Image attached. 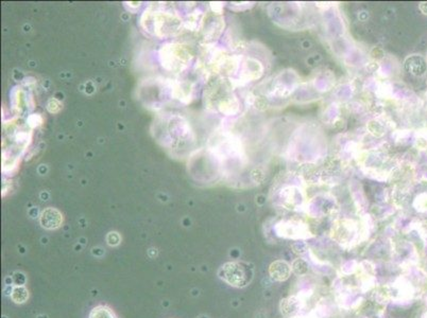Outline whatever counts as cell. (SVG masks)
<instances>
[{"instance_id":"d6986e66","label":"cell","mask_w":427,"mask_h":318,"mask_svg":"<svg viewBox=\"0 0 427 318\" xmlns=\"http://www.w3.org/2000/svg\"><path fill=\"white\" fill-rule=\"evenodd\" d=\"M420 9L424 14L427 15V3H422L420 6Z\"/></svg>"},{"instance_id":"ac0fdd59","label":"cell","mask_w":427,"mask_h":318,"mask_svg":"<svg viewBox=\"0 0 427 318\" xmlns=\"http://www.w3.org/2000/svg\"><path fill=\"white\" fill-rule=\"evenodd\" d=\"M211 7L213 8V11L214 12H216V13H220V11H221V8H222V4H220V3H212L211 4Z\"/></svg>"},{"instance_id":"e0dca14e","label":"cell","mask_w":427,"mask_h":318,"mask_svg":"<svg viewBox=\"0 0 427 318\" xmlns=\"http://www.w3.org/2000/svg\"><path fill=\"white\" fill-rule=\"evenodd\" d=\"M140 5H141V3H125V6L128 8L129 7V10L130 11H134L133 9H138L139 7H140Z\"/></svg>"},{"instance_id":"4fadbf2b","label":"cell","mask_w":427,"mask_h":318,"mask_svg":"<svg viewBox=\"0 0 427 318\" xmlns=\"http://www.w3.org/2000/svg\"><path fill=\"white\" fill-rule=\"evenodd\" d=\"M91 318H115L110 309L106 307H97L91 313Z\"/></svg>"},{"instance_id":"6da1fadb","label":"cell","mask_w":427,"mask_h":318,"mask_svg":"<svg viewBox=\"0 0 427 318\" xmlns=\"http://www.w3.org/2000/svg\"><path fill=\"white\" fill-rule=\"evenodd\" d=\"M154 138L174 152H185L195 143V134L187 121L179 115L159 117L154 122Z\"/></svg>"},{"instance_id":"2e32d148","label":"cell","mask_w":427,"mask_h":318,"mask_svg":"<svg viewBox=\"0 0 427 318\" xmlns=\"http://www.w3.org/2000/svg\"><path fill=\"white\" fill-rule=\"evenodd\" d=\"M108 244L111 246H116L120 243V237L117 232H110L107 237Z\"/></svg>"},{"instance_id":"52a82bcc","label":"cell","mask_w":427,"mask_h":318,"mask_svg":"<svg viewBox=\"0 0 427 318\" xmlns=\"http://www.w3.org/2000/svg\"><path fill=\"white\" fill-rule=\"evenodd\" d=\"M39 222L45 229H56L63 223V215L55 208H47L40 214Z\"/></svg>"},{"instance_id":"7a4b0ae2","label":"cell","mask_w":427,"mask_h":318,"mask_svg":"<svg viewBox=\"0 0 427 318\" xmlns=\"http://www.w3.org/2000/svg\"><path fill=\"white\" fill-rule=\"evenodd\" d=\"M183 22L179 13L159 4L150 5L140 16V26L145 31L160 39L180 34L184 27Z\"/></svg>"},{"instance_id":"5bb4252c","label":"cell","mask_w":427,"mask_h":318,"mask_svg":"<svg viewBox=\"0 0 427 318\" xmlns=\"http://www.w3.org/2000/svg\"><path fill=\"white\" fill-rule=\"evenodd\" d=\"M27 123H28V126L30 129H35V128L39 126L43 123V117L38 114L30 115L28 117Z\"/></svg>"},{"instance_id":"5b68a950","label":"cell","mask_w":427,"mask_h":318,"mask_svg":"<svg viewBox=\"0 0 427 318\" xmlns=\"http://www.w3.org/2000/svg\"><path fill=\"white\" fill-rule=\"evenodd\" d=\"M172 99L179 100L183 104H188L194 98L195 85L186 80H171Z\"/></svg>"},{"instance_id":"7c38bea8","label":"cell","mask_w":427,"mask_h":318,"mask_svg":"<svg viewBox=\"0 0 427 318\" xmlns=\"http://www.w3.org/2000/svg\"><path fill=\"white\" fill-rule=\"evenodd\" d=\"M11 297L13 301L16 302V304H23V302H25L28 299L29 294L24 286H17L13 290Z\"/></svg>"},{"instance_id":"3957f363","label":"cell","mask_w":427,"mask_h":318,"mask_svg":"<svg viewBox=\"0 0 427 318\" xmlns=\"http://www.w3.org/2000/svg\"><path fill=\"white\" fill-rule=\"evenodd\" d=\"M194 54L186 45L180 43H168L158 50L160 66L166 71L179 74L184 72L190 65Z\"/></svg>"},{"instance_id":"8fae6325","label":"cell","mask_w":427,"mask_h":318,"mask_svg":"<svg viewBox=\"0 0 427 318\" xmlns=\"http://www.w3.org/2000/svg\"><path fill=\"white\" fill-rule=\"evenodd\" d=\"M410 70L411 73H414L416 75H423L426 71V64L424 62V59L421 58L420 56H415V57H411L410 59Z\"/></svg>"},{"instance_id":"8992f818","label":"cell","mask_w":427,"mask_h":318,"mask_svg":"<svg viewBox=\"0 0 427 318\" xmlns=\"http://www.w3.org/2000/svg\"><path fill=\"white\" fill-rule=\"evenodd\" d=\"M11 103L13 111L16 114H23L24 112L30 111L34 108L32 96L28 95L26 90L21 87H16L12 90Z\"/></svg>"},{"instance_id":"9c48e42d","label":"cell","mask_w":427,"mask_h":318,"mask_svg":"<svg viewBox=\"0 0 427 318\" xmlns=\"http://www.w3.org/2000/svg\"><path fill=\"white\" fill-rule=\"evenodd\" d=\"M290 267L289 265L284 261H276L272 263L270 267V274L271 276L277 280V281H284L288 279L290 275Z\"/></svg>"},{"instance_id":"277c9868","label":"cell","mask_w":427,"mask_h":318,"mask_svg":"<svg viewBox=\"0 0 427 318\" xmlns=\"http://www.w3.org/2000/svg\"><path fill=\"white\" fill-rule=\"evenodd\" d=\"M219 277L228 284L236 287L247 286L253 278L252 268L242 262H229L221 266Z\"/></svg>"},{"instance_id":"ba28073f","label":"cell","mask_w":427,"mask_h":318,"mask_svg":"<svg viewBox=\"0 0 427 318\" xmlns=\"http://www.w3.org/2000/svg\"><path fill=\"white\" fill-rule=\"evenodd\" d=\"M204 19H205V15L201 11L199 10L191 11L190 13H188L186 18L183 22L184 28H186L187 30H190V31H199L204 25Z\"/></svg>"},{"instance_id":"30bf717a","label":"cell","mask_w":427,"mask_h":318,"mask_svg":"<svg viewBox=\"0 0 427 318\" xmlns=\"http://www.w3.org/2000/svg\"><path fill=\"white\" fill-rule=\"evenodd\" d=\"M21 157L15 155L3 154V172L6 175H13L19 166Z\"/></svg>"},{"instance_id":"9a60e30c","label":"cell","mask_w":427,"mask_h":318,"mask_svg":"<svg viewBox=\"0 0 427 318\" xmlns=\"http://www.w3.org/2000/svg\"><path fill=\"white\" fill-rule=\"evenodd\" d=\"M62 108H63L62 103L60 101H58V100H56V99H53V98L50 99L48 101V103H47V110L51 114L58 113V112H60L62 110Z\"/></svg>"}]
</instances>
